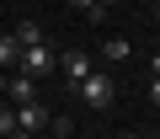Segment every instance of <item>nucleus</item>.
Returning a JSON list of instances; mask_svg holds the SVG:
<instances>
[{
    "instance_id": "4468645a",
    "label": "nucleus",
    "mask_w": 160,
    "mask_h": 139,
    "mask_svg": "<svg viewBox=\"0 0 160 139\" xmlns=\"http://www.w3.org/2000/svg\"><path fill=\"white\" fill-rule=\"evenodd\" d=\"M6 80H11V75H6V70H0V102H6Z\"/></svg>"
},
{
    "instance_id": "2eb2a0df",
    "label": "nucleus",
    "mask_w": 160,
    "mask_h": 139,
    "mask_svg": "<svg viewBox=\"0 0 160 139\" xmlns=\"http://www.w3.org/2000/svg\"><path fill=\"white\" fill-rule=\"evenodd\" d=\"M96 6H102V11H107V6H118V0H96Z\"/></svg>"
},
{
    "instance_id": "ddd939ff",
    "label": "nucleus",
    "mask_w": 160,
    "mask_h": 139,
    "mask_svg": "<svg viewBox=\"0 0 160 139\" xmlns=\"http://www.w3.org/2000/svg\"><path fill=\"white\" fill-rule=\"evenodd\" d=\"M149 75H160V48H155V54H149Z\"/></svg>"
},
{
    "instance_id": "7ed1b4c3",
    "label": "nucleus",
    "mask_w": 160,
    "mask_h": 139,
    "mask_svg": "<svg viewBox=\"0 0 160 139\" xmlns=\"http://www.w3.org/2000/svg\"><path fill=\"white\" fill-rule=\"evenodd\" d=\"M59 75L69 80V86H80L91 75V54H80V48H69V54H59Z\"/></svg>"
},
{
    "instance_id": "6e6552de",
    "label": "nucleus",
    "mask_w": 160,
    "mask_h": 139,
    "mask_svg": "<svg viewBox=\"0 0 160 139\" xmlns=\"http://www.w3.org/2000/svg\"><path fill=\"white\" fill-rule=\"evenodd\" d=\"M16 43H22V48L43 43V27H38V22H22V27H16Z\"/></svg>"
},
{
    "instance_id": "f03ea898",
    "label": "nucleus",
    "mask_w": 160,
    "mask_h": 139,
    "mask_svg": "<svg viewBox=\"0 0 160 139\" xmlns=\"http://www.w3.org/2000/svg\"><path fill=\"white\" fill-rule=\"evenodd\" d=\"M53 48L48 43H32V48H22V59H16V70H22V75H32V80H43V75H53Z\"/></svg>"
},
{
    "instance_id": "0eeeda50",
    "label": "nucleus",
    "mask_w": 160,
    "mask_h": 139,
    "mask_svg": "<svg viewBox=\"0 0 160 139\" xmlns=\"http://www.w3.org/2000/svg\"><path fill=\"white\" fill-rule=\"evenodd\" d=\"M16 59H22V43H16V32H0V70H16Z\"/></svg>"
},
{
    "instance_id": "9d476101",
    "label": "nucleus",
    "mask_w": 160,
    "mask_h": 139,
    "mask_svg": "<svg viewBox=\"0 0 160 139\" xmlns=\"http://www.w3.org/2000/svg\"><path fill=\"white\" fill-rule=\"evenodd\" d=\"M69 6H75V11H86V16H91V22H96V27H102V16H107V11H102V6H96V0H69Z\"/></svg>"
},
{
    "instance_id": "20e7f679",
    "label": "nucleus",
    "mask_w": 160,
    "mask_h": 139,
    "mask_svg": "<svg viewBox=\"0 0 160 139\" xmlns=\"http://www.w3.org/2000/svg\"><path fill=\"white\" fill-rule=\"evenodd\" d=\"M16 128H22V134H48V107H43V102L16 107Z\"/></svg>"
},
{
    "instance_id": "aec40b11",
    "label": "nucleus",
    "mask_w": 160,
    "mask_h": 139,
    "mask_svg": "<svg viewBox=\"0 0 160 139\" xmlns=\"http://www.w3.org/2000/svg\"><path fill=\"white\" fill-rule=\"evenodd\" d=\"M48 139H53V134H48Z\"/></svg>"
},
{
    "instance_id": "f3484780",
    "label": "nucleus",
    "mask_w": 160,
    "mask_h": 139,
    "mask_svg": "<svg viewBox=\"0 0 160 139\" xmlns=\"http://www.w3.org/2000/svg\"><path fill=\"white\" fill-rule=\"evenodd\" d=\"M118 139H139V134H118Z\"/></svg>"
},
{
    "instance_id": "423d86ee",
    "label": "nucleus",
    "mask_w": 160,
    "mask_h": 139,
    "mask_svg": "<svg viewBox=\"0 0 160 139\" xmlns=\"http://www.w3.org/2000/svg\"><path fill=\"white\" fill-rule=\"evenodd\" d=\"M102 59H107V64H128V59H133V43H128V38H107V43H102Z\"/></svg>"
},
{
    "instance_id": "39448f33",
    "label": "nucleus",
    "mask_w": 160,
    "mask_h": 139,
    "mask_svg": "<svg viewBox=\"0 0 160 139\" xmlns=\"http://www.w3.org/2000/svg\"><path fill=\"white\" fill-rule=\"evenodd\" d=\"M6 102H11V107L38 102V80H32V75H11V80H6Z\"/></svg>"
},
{
    "instance_id": "dca6fc26",
    "label": "nucleus",
    "mask_w": 160,
    "mask_h": 139,
    "mask_svg": "<svg viewBox=\"0 0 160 139\" xmlns=\"http://www.w3.org/2000/svg\"><path fill=\"white\" fill-rule=\"evenodd\" d=\"M11 139H32V134H22V128H16V134H11Z\"/></svg>"
},
{
    "instance_id": "6ab92c4d",
    "label": "nucleus",
    "mask_w": 160,
    "mask_h": 139,
    "mask_svg": "<svg viewBox=\"0 0 160 139\" xmlns=\"http://www.w3.org/2000/svg\"><path fill=\"white\" fill-rule=\"evenodd\" d=\"M0 107H6V102H0Z\"/></svg>"
},
{
    "instance_id": "a211bd4d",
    "label": "nucleus",
    "mask_w": 160,
    "mask_h": 139,
    "mask_svg": "<svg viewBox=\"0 0 160 139\" xmlns=\"http://www.w3.org/2000/svg\"><path fill=\"white\" fill-rule=\"evenodd\" d=\"M155 16H160V6H155Z\"/></svg>"
},
{
    "instance_id": "f257e3e1",
    "label": "nucleus",
    "mask_w": 160,
    "mask_h": 139,
    "mask_svg": "<svg viewBox=\"0 0 160 139\" xmlns=\"http://www.w3.org/2000/svg\"><path fill=\"white\" fill-rule=\"evenodd\" d=\"M75 91H80V102H86V107H96V112H102V107H112V96H118L112 75H102V70H91V75L80 80Z\"/></svg>"
},
{
    "instance_id": "9b49d317",
    "label": "nucleus",
    "mask_w": 160,
    "mask_h": 139,
    "mask_svg": "<svg viewBox=\"0 0 160 139\" xmlns=\"http://www.w3.org/2000/svg\"><path fill=\"white\" fill-rule=\"evenodd\" d=\"M0 134H6V139L16 134V112H11V102H6V107H0Z\"/></svg>"
},
{
    "instance_id": "f8f14e48",
    "label": "nucleus",
    "mask_w": 160,
    "mask_h": 139,
    "mask_svg": "<svg viewBox=\"0 0 160 139\" xmlns=\"http://www.w3.org/2000/svg\"><path fill=\"white\" fill-rule=\"evenodd\" d=\"M149 107H160V75L149 80Z\"/></svg>"
},
{
    "instance_id": "1a4fd4ad",
    "label": "nucleus",
    "mask_w": 160,
    "mask_h": 139,
    "mask_svg": "<svg viewBox=\"0 0 160 139\" xmlns=\"http://www.w3.org/2000/svg\"><path fill=\"white\" fill-rule=\"evenodd\" d=\"M69 128H75L69 112H48V134H53V139H69Z\"/></svg>"
}]
</instances>
